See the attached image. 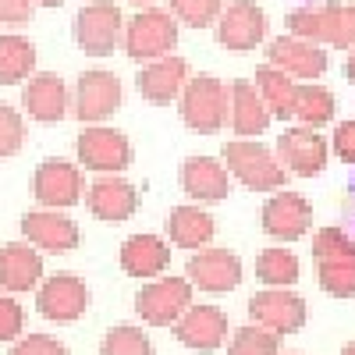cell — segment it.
I'll use <instances>...</instances> for the list:
<instances>
[{"instance_id":"1","label":"cell","mask_w":355,"mask_h":355,"mask_svg":"<svg viewBox=\"0 0 355 355\" xmlns=\"http://www.w3.org/2000/svg\"><path fill=\"white\" fill-rule=\"evenodd\" d=\"M320 288L334 299H355V239L341 227H320L313 239Z\"/></svg>"},{"instance_id":"2","label":"cell","mask_w":355,"mask_h":355,"mask_svg":"<svg viewBox=\"0 0 355 355\" xmlns=\"http://www.w3.org/2000/svg\"><path fill=\"white\" fill-rule=\"evenodd\" d=\"M288 33L316 46H355V4H306L288 15Z\"/></svg>"},{"instance_id":"3","label":"cell","mask_w":355,"mask_h":355,"mask_svg":"<svg viewBox=\"0 0 355 355\" xmlns=\"http://www.w3.org/2000/svg\"><path fill=\"white\" fill-rule=\"evenodd\" d=\"M224 167L252 192H277L288 182V171L281 167V160L266 146L245 139L224 142Z\"/></svg>"},{"instance_id":"4","label":"cell","mask_w":355,"mask_h":355,"mask_svg":"<svg viewBox=\"0 0 355 355\" xmlns=\"http://www.w3.org/2000/svg\"><path fill=\"white\" fill-rule=\"evenodd\" d=\"M125 53L132 61H157L178 46V18L164 8H142L132 21H125Z\"/></svg>"},{"instance_id":"5","label":"cell","mask_w":355,"mask_h":355,"mask_svg":"<svg viewBox=\"0 0 355 355\" xmlns=\"http://www.w3.org/2000/svg\"><path fill=\"white\" fill-rule=\"evenodd\" d=\"M182 121L199 132L214 135L227 121V85L214 75H196L182 89Z\"/></svg>"},{"instance_id":"6","label":"cell","mask_w":355,"mask_h":355,"mask_svg":"<svg viewBox=\"0 0 355 355\" xmlns=\"http://www.w3.org/2000/svg\"><path fill=\"white\" fill-rule=\"evenodd\" d=\"M75 43L89 57H107L125 43V15L114 0H93L75 15Z\"/></svg>"},{"instance_id":"7","label":"cell","mask_w":355,"mask_h":355,"mask_svg":"<svg viewBox=\"0 0 355 355\" xmlns=\"http://www.w3.org/2000/svg\"><path fill=\"white\" fill-rule=\"evenodd\" d=\"M192 306V281L185 277H157L135 295V313L150 327H171Z\"/></svg>"},{"instance_id":"8","label":"cell","mask_w":355,"mask_h":355,"mask_svg":"<svg viewBox=\"0 0 355 355\" xmlns=\"http://www.w3.org/2000/svg\"><path fill=\"white\" fill-rule=\"evenodd\" d=\"M78 160L85 171H100V174H117L132 164V142L125 132L103 128V125H89L78 139Z\"/></svg>"},{"instance_id":"9","label":"cell","mask_w":355,"mask_h":355,"mask_svg":"<svg viewBox=\"0 0 355 355\" xmlns=\"http://www.w3.org/2000/svg\"><path fill=\"white\" fill-rule=\"evenodd\" d=\"M249 313H252V323H259V327L274 331V334H295L306 327V299L288 288L256 291L249 299Z\"/></svg>"},{"instance_id":"10","label":"cell","mask_w":355,"mask_h":355,"mask_svg":"<svg viewBox=\"0 0 355 355\" xmlns=\"http://www.w3.org/2000/svg\"><path fill=\"white\" fill-rule=\"evenodd\" d=\"M121 107V82L114 71H82L75 85V117L82 125H100Z\"/></svg>"},{"instance_id":"11","label":"cell","mask_w":355,"mask_h":355,"mask_svg":"<svg viewBox=\"0 0 355 355\" xmlns=\"http://www.w3.org/2000/svg\"><path fill=\"white\" fill-rule=\"evenodd\" d=\"M82 171L71 160H43L33 174V196L43 210H68L82 199Z\"/></svg>"},{"instance_id":"12","label":"cell","mask_w":355,"mask_h":355,"mask_svg":"<svg viewBox=\"0 0 355 355\" xmlns=\"http://www.w3.org/2000/svg\"><path fill=\"white\" fill-rule=\"evenodd\" d=\"M89 306V288L75 274H53L36 291V309L50 323H75Z\"/></svg>"},{"instance_id":"13","label":"cell","mask_w":355,"mask_h":355,"mask_svg":"<svg viewBox=\"0 0 355 355\" xmlns=\"http://www.w3.org/2000/svg\"><path fill=\"white\" fill-rule=\"evenodd\" d=\"M266 40V15L252 0H234L217 18V43L224 50H256Z\"/></svg>"},{"instance_id":"14","label":"cell","mask_w":355,"mask_h":355,"mask_svg":"<svg viewBox=\"0 0 355 355\" xmlns=\"http://www.w3.org/2000/svg\"><path fill=\"white\" fill-rule=\"evenodd\" d=\"M263 231L277 242H295L302 239L313 224V206L306 202V196L299 192H288V189H277L274 199H266L263 206Z\"/></svg>"},{"instance_id":"15","label":"cell","mask_w":355,"mask_h":355,"mask_svg":"<svg viewBox=\"0 0 355 355\" xmlns=\"http://www.w3.org/2000/svg\"><path fill=\"white\" fill-rule=\"evenodd\" d=\"M277 157L281 167H288V174H299V178H316L327 167V139L316 135V128H288L277 139Z\"/></svg>"},{"instance_id":"16","label":"cell","mask_w":355,"mask_h":355,"mask_svg":"<svg viewBox=\"0 0 355 355\" xmlns=\"http://www.w3.org/2000/svg\"><path fill=\"white\" fill-rule=\"evenodd\" d=\"M85 206L96 220L121 224L139 210V192L132 182H125L121 174H100L85 192Z\"/></svg>"},{"instance_id":"17","label":"cell","mask_w":355,"mask_h":355,"mask_svg":"<svg viewBox=\"0 0 355 355\" xmlns=\"http://www.w3.org/2000/svg\"><path fill=\"white\" fill-rule=\"evenodd\" d=\"M266 64L281 68L284 75L291 78H320L323 71H327V53H323V46L309 43V40H299V36H277L270 46H266Z\"/></svg>"},{"instance_id":"18","label":"cell","mask_w":355,"mask_h":355,"mask_svg":"<svg viewBox=\"0 0 355 355\" xmlns=\"http://www.w3.org/2000/svg\"><path fill=\"white\" fill-rule=\"evenodd\" d=\"M185 82H189V64H185V57H174V53H164L157 61H150L135 78L142 100H150L157 107H167L171 100L182 96Z\"/></svg>"},{"instance_id":"19","label":"cell","mask_w":355,"mask_h":355,"mask_svg":"<svg viewBox=\"0 0 355 355\" xmlns=\"http://www.w3.org/2000/svg\"><path fill=\"white\" fill-rule=\"evenodd\" d=\"M189 281L202 291H234L242 284V259L231 249H199V256L189 259Z\"/></svg>"},{"instance_id":"20","label":"cell","mask_w":355,"mask_h":355,"mask_svg":"<svg viewBox=\"0 0 355 355\" xmlns=\"http://www.w3.org/2000/svg\"><path fill=\"white\" fill-rule=\"evenodd\" d=\"M227 334V316L217 306H189L174 323V338L192 352H217Z\"/></svg>"},{"instance_id":"21","label":"cell","mask_w":355,"mask_h":355,"mask_svg":"<svg viewBox=\"0 0 355 355\" xmlns=\"http://www.w3.org/2000/svg\"><path fill=\"white\" fill-rule=\"evenodd\" d=\"M21 234L28 245L43 252H71L78 249V224L57 210H33L21 217Z\"/></svg>"},{"instance_id":"22","label":"cell","mask_w":355,"mask_h":355,"mask_svg":"<svg viewBox=\"0 0 355 355\" xmlns=\"http://www.w3.org/2000/svg\"><path fill=\"white\" fill-rule=\"evenodd\" d=\"M25 82L28 85L21 89V103H25V114L33 117V121L57 125L61 117H68V85H64L61 75L43 71V75H33Z\"/></svg>"},{"instance_id":"23","label":"cell","mask_w":355,"mask_h":355,"mask_svg":"<svg viewBox=\"0 0 355 355\" xmlns=\"http://www.w3.org/2000/svg\"><path fill=\"white\" fill-rule=\"evenodd\" d=\"M182 189L189 199H199V202H224L231 192L227 167L214 157H189L182 164Z\"/></svg>"},{"instance_id":"24","label":"cell","mask_w":355,"mask_h":355,"mask_svg":"<svg viewBox=\"0 0 355 355\" xmlns=\"http://www.w3.org/2000/svg\"><path fill=\"white\" fill-rule=\"evenodd\" d=\"M43 281V256L28 242H11L0 249V288L21 295Z\"/></svg>"},{"instance_id":"25","label":"cell","mask_w":355,"mask_h":355,"mask_svg":"<svg viewBox=\"0 0 355 355\" xmlns=\"http://www.w3.org/2000/svg\"><path fill=\"white\" fill-rule=\"evenodd\" d=\"M227 114H231V128L239 139L245 135H263L266 125H270V110L259 100L256 85L245 78H234L227 85Z\"/></svg>"},{"instance_id":"26","label":"cell","mask_w":355,"mask_h":355,"mask_svg":"<svg viewBox=\"0 0 355 355\" xmlns=\"http://www.w3.org/2000/svg\"><path fill=\"white\" fill-rule=\"evenodd\" d=\"M167 263H171V249L157 234H132L121 245V270L128 277H139V281L160 277L167 270Z\"/></svg>"},{"instance_id":"27","label":"cell","mask_w":355,"mask_h":355,"mask_svg":"<svg viewBox=\"0 0 355 355\" xmlns=\"http://www.w3.org/2000/svg\"><path fill=\"white\" fill-rule=\"evenodd\" d=\"M214 231V217L199 206H174L167 217V234L178 249H206Z\"/></svg>"},{"instance_id":"28","label":"cell","mask_w":355,"mask_h":355,"mask_svg":"<svg viewBox=\"0 0 355 355\" xmlns=\"http://www.w3.org/2000/svg\"><path fill=\"white\" fill-rule=\"evenodd\" d=\"M256 93H259V100L266 103V110H270V117H281V121H288L291 117V107H295V78L291 75H284L281 68H274V64H263V68H256Z\"/></svg>"},{"instance_id":"29","label":"cell","mask_w":355,"mask_h":355,"mask_svg":"<svg viewBox=\"0 0 355 355\" xmlns=\"http://www.w3.org/2000/svg\"><path fill=\"white\" fill-rule=\"evenodd\" d=\"M36 71V46L18 33L0 36V85H18Z\"/></svg>"},{"instance_id":"30","label":"cell","mask_w":355,"mask_h":355,"mask_svg":"<svg viewBox=\"0 0 355 355\" xmlns=\"http://www.w3.org/2000/svg\"><path fill=\"white\" fill-rule=\"evenodd\" d=\"M291 117L306 128H320L334 117V93L323 85H299L295 89V107Z\"/></svg>"},{"instance_id":"31","label":"cell","mask_w":355,"mask_h":355,"mask_svg":"<svg viewBox=\"0 0 355 355\" xmlns=\"http://www.w3.org/2000/svg\"><path fill=\"white\" fill-rule=\"evenodd\" d=\"M256 277L270 288H288L299 281V256L288 249H263L256 259Z\"/></svg>"},{"instance_id":"32","label":"cell","mask_w":355,"mask_h":355,"mask_svg":"<svg viewBox=\"0 0 355 355\" xmlns=\"http://www.w3.org/2000/svg\"><path fill=\"white\" fill-rule=\"evenodd\" d=\"M100 355H153V341L142 327H132V323H121V327L107 331Z\"/></svg>"},{"instance_id":"33","label":"cell","mask_w":355,"mask_h":355,"mask_svg":"<svg viewBox=\"0 0 355 355\" xmlns=\"http://www.w3.org/2000/svg\"><path fill=\"white\" fill-rule=\"evenodd\" d=\"M227 355H277V334L249 323V327L234 331V341L227 345Z\"/></svg>"},{"instance_id":"34","label":"cell","mask_w":355,"mask_h":355,"mask_svg":"<svg viewBox=\"0 0 355 355\" xmlns=\"http://www.w3.org/2000/svg\"><path fill=\"white\" fill-rule=\"evenodd\" d=\"M224 11V0H171V15L189 28H210Z\"/></svg>"},{"instance_id":"35","label":"cell","mask_w":355,"mask_h":355,"mask_svg":"<svg viewBox=\"0 0 355 355\" xmlns=\"http://www.w3.org/2000/svg\"><path fill=\"white\" fill-rule=\"evenodd\" d=\"M25 142V121L11 103H0V160H8Z\"/></svg>"},{"instance_id":"36","label":"cell","mask_w":355,"mask_h":355,"mask_svg":"<svg viewBox=\"0 0 355 355\" xmlns=\"http://www.w3.org/2000/svg\"><path fill=\"white\" fill-rule=\"evenodd\" d=\"M8 355H68V348L50 334H28V338L15 341V348Z\"/></svg>"},{"instance_id":"37","label":"cell","mask_w":355,"mask_h":355,"mask_svg":"<svg viewBox=\"0 0 355 355\" xmlns=\"http://www.w3.org/2000/svg\"><path fill=\"white\" fill-rule=\"evenodd\" d=\"M25 327V313L15 299L8 295H0V341H15Z\"/></svg>"},{"instance_id":"38","label":"cell","mask_w":355,"mask_h":355,"mask_svg":"<svg viewBox=\"0 0 355 355\" xmlns=\"http://www.w3.org/2000/svg\"><path fill=\"white\" fill-rule=\"evenodd\" d=\"M36 4L33 0H0V21L4 25H28Z\"/></svg>"},{"instance_id":"39","label":"cell","mask_w":355,"mask_h":355,"mask_svg":"<svg viewBox=\"0 0 355 355\" xmlns=\"http://www.w3.org/2000/svg\"><path fill=\"white\" fill-rule=\"evenodd\" d=\"M334 153L345 160V164H355V121H341L334 128Z\"/></svg>"},{"instance_id":"40","label":"cell","mask_w":355,"mask_h":355,"mask_svg":"<svg viewBox=\"0 0 355 355\" xmlns=\"http://www.w3.org/2000/svg\"><path fill=\"white\" fill-rule=\"evenodd\" d=\"M345 78L355 85V46H352V53H348V61H345Z\"/></svg>"},{"instance_id":"41","label":"cell","mask_w":355,"mask_h":355,"mask_svg":"<svg viewBox=\"0 0 355 355\" xmlns=\"http://www.w3.org/2000/svg\"><path fill=\"white\" fill-rule=\"evenodd\" d=\"M33 4H40V8H61L64 0H33Z\"/></svg>"},{"instance_id":"42","label":"cell","mask_w":355,"mask_h":355,"mask_svg":"<svg viewBox=\"0 0 355 355\" xmlns=\"http://www.w3.org/2000/svg\"><path fill=\"white\" fill-rule=\"evenodd\" d=\"M132 4H135V8H153L157 0H132Z\"/></svg>"},{"instance_id":"43","label":"cell","mask_w":355,"mask_h":355,"mask_svg":"<svg viewBox=\"0 0 355 355\" xmlns=\"http://www.w3.org/2000/svg\"><path fill=\"white\" fill-rule=\"evenodd\" d=\"M341 355H355V341H352V345H345V348H341Z\"/></svg>"},{"instance_id":"44","label":"cell","mask_w":355,"mask_h":355,"mask_svg":"<svg viewBox=\"0 0 355 355\" xmlns=\"http://www.w3.org/2000/svg\"><path fill=\"white\" fill-rule=\"evenodd\" d=\"M352 199H355V178H352Z\"/></svg>"}]
</instances>
